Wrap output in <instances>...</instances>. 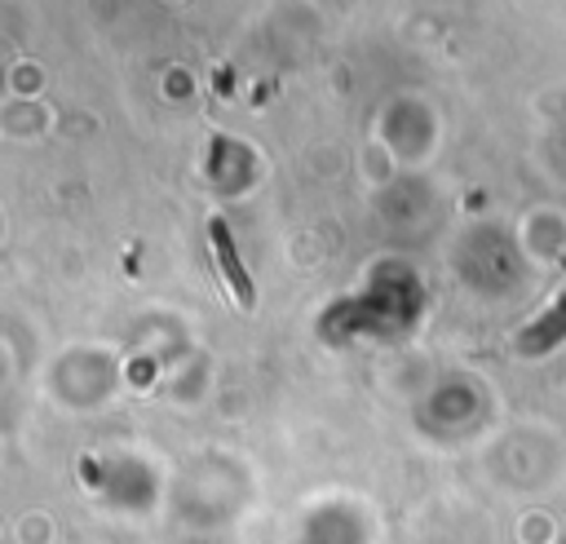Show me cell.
Instances as JSON below:
<instances>
[{
	"label": "cell",
	"mask_w": 566,
	"mask_h": 544,
	"mask_svg": "<svg viewBox=\"0 0 566 544\" xmlns=\"http://www.w3.org/2000/svg\"><path fill=\"white\" fill-rule=\"evenodd\" d=\"M208 248H212V257H217V265H221V279H226V287H230L234 305L252 310V305H256V287H252V279H248V270H243V261H239V252H234L230 226H226L221 217L208 221Z\"/></svg>",
	"instance_id": "obj_1"
},
{
	"label": "cell",
	"mask_w": 566,
	"mask_h": 544,
	"mask_svg": "<svg viewBox=\"0 0 566 544\" xmlns=\"http://www.w3.org/2000/svg\"><path fill=\"white\" fill-rule=\"evenodd\" d=\"M566 341V292L553 301V310L544 314V318H535L522 336H517V349L522 354H548L553 345H562Z\"/></svg>",
	"instance_id": "obj_2"
}]
</instances>
